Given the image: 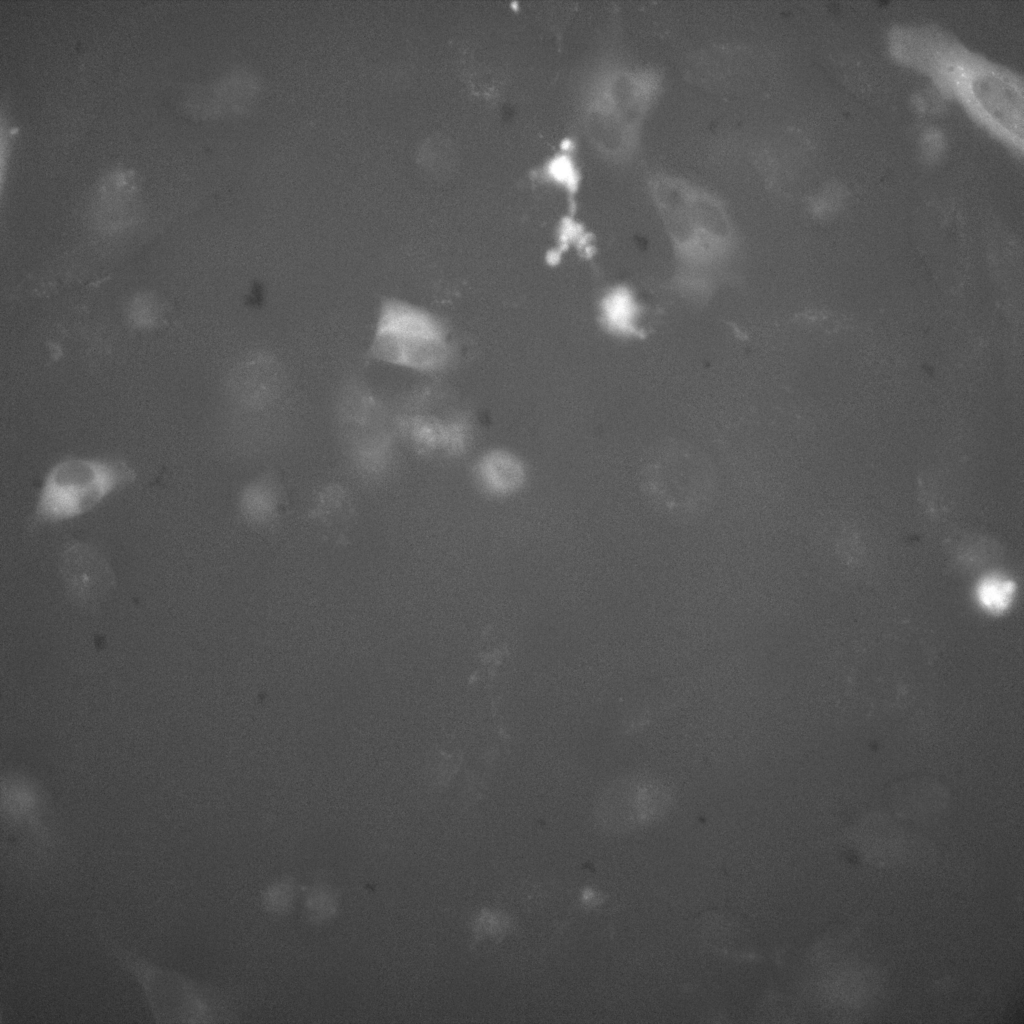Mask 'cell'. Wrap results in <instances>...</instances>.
Segmentation results:
<instances>
[{
    "label": "cell",
    "instance_id": "7a4b0ae2",
    "mask_svg": "<svg viewBox=\"0 0 1024 1024\" xmlns=\"http://www.w3.org/2000/svg\"><path fill=\"white\" fill-rule=\"evenodd\" d=\"M135 480V470L121 459L64 458L44 477L33 511V524L58 523L79 517Z\"/></svg>",
    "mask_w": 1024,
    "mask_h": 1024
},
{
    "label": "cell",
    "instance_id": "ba28073f",
    "mask_svg": "<svg viewBox=\"0 0 1024 1024\" xmlns=\"http://www.w3.org/2000/svg\"><path fill=\"white\" fill-rule=\"evenodd\" d=\"M1015 588L1014 582L1007 577L985 576L976 585V600L986 612L1000 614L1012 603Z\"/></svg>",
    "mask_w": 1024,
    "mask_h": 1024
},
{
    "label": "cell",
    "instance_id": "52a82bcc",
    "mask_svg": "<svg viewBox=\"0 0 1024 1024\" xmlns=\"http://www.w3.org/2000/svg\"><path fill=\"white\" fill-rule=\"evenodd\" d=\"M601 321L605 328L621 337L640 335V307L634 294L625 286L608 291L600 304Z\"/></svg>",
    "mask_w": 1024,
    "mask_h": 1024
},
{
    "label": "cell",
    "instance_id": "5b68a950",
    "mask_svg": "<svg viewBox=\"0 0 1024 1024\" xmlns=\"http://www.w3.org/2000/svg\"><path fill=\"white\" fill-rule=\"evenodd\" d=\"M398 426L417 448L426 452L459 453L466 447L469 437L468 427L461 420L443 421L412 415L401 418Z\"/></svg>",
    "mask_w": 1024,
    "mask_h": 1024
},
{
    "label": "cell",
    "instance_id": "8992f818",
    "mask_svg": "<svg viewBox=\"0 0 1024 1024\" xmlns=\"http://www.w3.org/2000/svg\"><path fill=\"white\" fill-rule=\"evenodd\" d=\"M475 476L479 485L494 496H505L518 490L525 480V469L514 455L495 450L482 456L476 467Z\"/></svg>",
    "mask_w": 1024,
    "mask_h": 1024
},
{
    "label": "cell",
    "instance_id": "9c48e42d",
    "mask_svg": "<svg viewBox=\"0 0 1024 1024\" xmlns=\"http://www.w3.org/2000/svg\"><path fill=\"white\" fill-rule=\"evenodd\" d=\"M262 480L244 490L241 507L247 519L256 522L270 521L277 512L278 493L271 482Z\"/></svg>",
    "mask_w": 1024,
    "mask_h": 1024
},
{
    "label": "cell",
    "instance_id": "30bf717a",
    "mask_svg": "<svg viewBox=\"0 0 1024 1024\" xmlns=\"http://www.w3.org/2000/svg\"><path fill=\"white\" fill-rule=\"evenodd\" d=\"M339 907L336 891L327 884H315L306 893L304 908L307 919L315 924L332 919Z\"/></svg>",
    "mask_w": 1024,
    "mask_h": 1024
},
{
    "label": "cell",
    "instance_id": "6da1fadb",
    "mask_svg": "<svg viewBox=\"0 0 1024 1024\" xmlns=\"http://www.w3.org/2000/svg\"><path fill=\"white\" fill-rule=\"evenodd\" d=\"M100 945L136 985L151 1017L160 1024H212L230 1021L233 1013L218 987L138 953L97 927Z\"/></svg>",
    "mask_w": 1024,
    "mask_h": 1024
},
{
    "label": "cell",
    "instance_id": "8fae6325",
    "mask_svg": "<svg viewBox=\"0 0 1024 1024\" xmlns=\"http://www.w3.org/2000/svg\"><path fill=\"white\" fill-rule=\"evenodd\" d=\"M296 886L291 879L282 878L269 885L262 895L265 908L274 914L288 912L294 903Z\"/></svg>",
    "mask_w": 1024,
    "mask_h": 1024
},
{
    "label": "cell",
    "instance_id": "3957f363",
    "mask_svg": "<svg viewBox=\"0 0 1024 1024\" xmlns=\"http://www.w3.org/2000/svg\"><path fill=\"white\" fill-rule=\"evenodd\" d=\"M369 355L389 365L432 372L446 363L449 345L433 315L404 300L387 298L377 312Z\"/></svg>",
    "mask_w": 1024,
    "mask_h": 1024
},
{
    "label": "cell",
    "instance_id": "277c9868",
    "mask_svg": "<svg viewBox=\"0 0 1024 1024\" xmlns=\"http://www.w3.org/2000/svg\"><path fill=\"white\" fill-rule=\"evenodd\" d=\"M61 573L71 595L86 604L100 600L114 584V575L106 559L96 549L82 543L64 551Z\"/></svg>",
    "mask_w": 1024,
    "mask_h": 1024
}]
</instances>
